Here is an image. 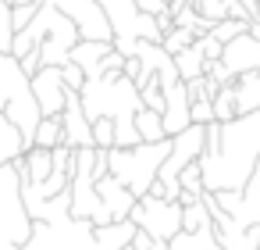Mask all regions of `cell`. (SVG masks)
<instances>
[{"label": "cell", "mask_w": 260, "mask_h": 250, "mask_svg": "<svg viewBox=\"0 0 260 250\" xmlns=\"http://www.w3.org/2000/svg\"><path fill=\"white\" fill-rule=\"evenodd\" d=\"M260 157V111L235 115L232 122L203 125V154H200V172H203V193H239L253 164Z\"/></svg>", "instance_id": "obj_1"}, {"label": "cell", "mask_w": 260, "mask_h": 250, "mask_svg": "<svg viewBox=\"0 0 260 250\" xmlns=\"http://www.w3.org/2000/svg\"><path fill=\"white\" fill-rule=\"evenodd\" d=\"M207 225H210V214H207L203 200H192V204L182 207V232H200Z\"/></svg>", "instance_id": "obj_19"}, {"label": "cell", "mask_w": 260, "mask_h": 250, "mask_svg": "<svg viewBox=\"0 0 260 250\" xmlns=\"http://www.w3.org/2000/svg\"><path fill=\"white\" fill-rule=\"evenodd\" d=\"M221 214L235 229H260V179L249 175V182L239 193H210Z\"/></svg>", "instance_id": "obj_5"}, {"label": "cell", "mask_w": 260, "mask_h": 250, "mask_svg": "<svg viewBox=\"0 0 260 250\" xmlns=\"http://www.w3.org/2000/svg\"><path fill=\"white\" fill-rule=\"evenodd\" d=\"M192 40H196V36H192L189 29H168V33L160 36V50H164L168 58H175V54H178V50H185Z\"/></svg>", "instance_id": "obj_22"}, {"label": "cell", "mask_w": 260, "mask_h": 250, "mask_svg": "<svg viewBox=\"0 0 260 250\" xmlns=\"http://www.w3.org/2000/svg\"><path fill=\"white\" fill-rule=\"evenodd\" d=\"M61 79H64V90H72V93H79V90H82V82H86V75H82L72 61L61 68Z\"/></svg>", "instance_id": "obj_26"}, {"label": "cell", "mask_w": 260, "mask_h": 250, "mask_svg": "<svg viewBox=\"0 0 260 250\" xmlns=\"http://www.w3.org/2000/svg\"><path fill=\"white\" fill-rule=\"evenodd\" d=\"M15 4H50L79 29V40L111 43V25H107L104 11L96 8V0H15Z\"/></svg>", "instance_id": "obj_4"}, {"label": "cell", "mask_w": 260, "mask_h": 250, "mask_svg": "<svg viewBox=\"0 0 260 250\" xmlns=\"http://www.w3.org/2000/svg\"><path fill=\"white\" fill-rule=\"evenodd\" d=\"M228 86H232L235 115H249V111H260V72H246V75L232 79Z\"/></svg>", "instance_id": "obj_12"}, {"label": "cell", "mask_w": 260, "mask_h": 250, "mask_svg": "<svg viewBox=\"0 0 260 250\" xmlns=\"http://www.w3.org/2000/svg\"><path fill=\"white\" fill-rule=\"evenodd\" d=\"M36 8H40V4H11V29L22 33V29L36 18Z\"/></svg>", "instance_id": "obj_24"}, {"label": "cell", "mask_w": 260, "mask_h": 250, "mask_svg": "<svg viewBox=\"0 0 260 250\" xmlns=\"http://www.w3.org/2000/svg\"><path fill=\"white\" fill-rule=\"evenodd\" d=\"M125 250H128V246H125Z\"/></svg>", "instance_id": "obj_32"}, {"label": "cell", "mask_w": 260, "mask_h": 250, "mask_svg": "<svg viewBox=\"0 0 260 250\" xmlns=\"http://www.w3.org/2000/svg\"><path fill=\"white\" fill-rule=\"evenodd\" d=\"M175 72H178V79L182 82H192V79H200L203 75V68H207V61H203V50H200V40H192L185 50H178L175 58Z\"/></svg>", "instance_id": "obj_14"}, {"label": "cell", "mask_w": 260, "mask_h": 250, "mask_svg": "<svg viewBox=\"0 0 260 250\" xmlns=\"http://www.w3.org/2000/svg\"><path fill=\"white\" fill-rule=\"evenodd\" d=\"M164 157H168V140H160V143H136L128 150H107V175L118 179L139 200L153 186Z\"/></svg>", "instance_id": "obj_2"}, {"label": "cell", "mask_w": 260, "mask_h": 250, "mask_svg": "<svg viewBox=\"0 0 260 250\" xmlns=\"http://www.w3.org/2000/svg\"><path fill=\"white\" fill-rule=\"evenodd\" d=\"M178 189L189 193V197H203V172H200V161H192V164H185V168L178 172Z\"/></svg>", "instance_id": "obj_21"}, {"label": "cell", "mask_w": 260, "mask_h": 250, "mask_svg": "<svg viewBox=\"0 0 260 250\" xmlns=\"http://www.w3.org/2000/svg\"><path fill=\"white\" fill-rule=\"evenodd\" d=\"M132 125L139 132V143H160V140H168L164 136V125H160V115L150 111V107H139L132 115Z\"/></svg>", "instance_id": "obj_15"}, {"label": "cell", "mask_w": 260, "mask_h": 250, "mask_svg": "<svg viewBox=\"0 0 260 250\" xmlns=\"http://www.w3.org/2000/svg\"><path fill=\"white\" fill-rule=\"evenodd\" d=\"M196 40H200V50H203V61H207V65L221 58V43H217L214 36H196Z\"/></svg>", "instance_id": "obj_27"}, {"label": "cell", "mask_w": 260, "mask_h": 250, "mask_svg": "<svg viewBox=\"0 0 260 250\" xmlns=\"http://www.w3.org/2000/svg\"><path fill=\"white\" fill-rule=\"evenodd\" d=\"M61 143L72 147V150H82V147H93V132H89V118L82 115V104H79V93L68 90L64 97V111H61Z\"/></svg>", "instance_id": "obj_8"}, {"label": "cell", "mask_w": 260, "mask_h": 250, "mask_svg": "<svg viewBox=\"0 0 260 250\" xmlns=\"http://www.w3.org/2000/svg\"><path fill=\"white\" fill-rule=\"evenodd\" d=\"M150 250H168V243H157V239H153V246H150Z\"/></svg>", "instance_id": "obj_29"}, {"label": "cell", "mask_w": 260, "mask_h": 250, "mask_svg": "<svg viewBox=\"0 0 260 250\" xmlns=\"http://www.w3.org/2000/svg\"><path fill=\"white\" fill-rule=\"evenodd\" d=\"M89 132H93V150H114V122L111 118H93Z\"/></svg>", "instance_id": "obj_20"}, {"label": "cell", "mask_w": 260, "mask_h": 250, "mask_svg": "<svg viewBox=\"0 0 260 250\" xmlns=\"http://www.w3.org/2000/svg\"><path fill=\"white\" fill-rule=\"evenodd\" d=\"M217 61L228 72V79H239L246 72H260V40L249 36V33H242V36H235V40H228L221 47Z\"/></svg>", "instance_id": "obj_7"}, {"label": "cell", "mask_w": 260, "mask_h": 250, "mask_svg": "<svg viewBox=\"0 0 260 250\" xmlns=\"http://www.w3.org/2000/svg\"><path fill=\"white\" fill-rule=\"evenodd\" d=\"M114 47L111 43H96V40H79L72 50H68V61L86 75V79H100V65H104V58L111 54Z\"/></svg>", "instance_id": "obj_11"}, {"label": "cell", "mask_w": 260, "mask_h": 250, "mask_svg": "<svg viewBox=\"0 0 260 250\" xmlns=\"http://www.w3.org/2000/svg\"><path fill=\"white\" fill-rule=\"evenodd\" d=\"M93 189H96V197H100L104 211L111 214V221H128V211L136 207V197H132L118 179L104 175V179H96V182H93Z\"/></svg>", "instance_id": "obj_10"}, {"label": "cell", "mask_w": 260, "mask_h": 250, "mask_svg": "<svg viewBox=\"0 0 260 250\" xmlns=\"http://www.w3.org/2000/svg\"><path fill=\"white\" fill-rule=\"evenodd\" d=\"M210 115L217 125L232 122L235 118V100H232V86H217V93L210 97Z\"/></svg>", "instance_id": "obj_18"}, {"label": "cell", "mask_w": 260, "mask_h": 250, "mask_svg": "<svg viewBox=\"0 0 260 250\" xmlns=\"http://www.w3.org/2000/svg\"><path fill=\"white\" fill-rule=\"evenodd\" d=\"M164 97V111H160V125H164V136H178L182 129H189V93H185V82H175L168 90H160Z\"/></svg>", "instance_id": "obj_9"}, {"label": "cell", "mask_w": 260, "mask_h": 250, "mask_svg": "<svg viewBox=\"0 0 260 250\" xmlns=\"http://www.w3.org/2000/svg\"><path fill=\"white\" fill-rule=\"evenodd\" d=\"M128 221H132L139 232H146L150 239L168 243L171 236L182 232V207L171 204V200H160V197L143 193V197L136 200V207L128 211Z\"/></svg>", "instance_id": "obj_3"}, {"label": "cell", "mask_w": 260, "mask_h": 250, "mask_svg": "<svg viewBox=\"0 0 260 250\" xmlns=\"http://www.w3.org/2000/svg\"><path fill=\"white\" fill-rule=\"evenodd\" d=\"M253 175H256V179H260V157H256V164H253Z\"/></svg>", "instance_id": "obj_30"}, {"label": "cell", "mask_w": 260, "mask_h": 250, "mask_svg": "<svg viewBox=\"0 0 260 250\" xmlns=\"http://www.w3.org/2000/svg\"><path fill=\"white\" fill-rule=\"evenodd\" d=\"M25 150H29V143L22 140L18 125H15V122H8L4 115H0V164H15Z\"/></svg>", "instance_id": "obj_13"}, {"label": "cell", "mask_w": 260, "mask_h": 250, "mask_svg": "<svg viewBox=\"0 0 260 250\" xmlns=\"http://www.w3.org/2000/svg\"><path fill=\"white\" fill-rule=\"evenodd\" d=\"M168 250H221L214 239V229H200V232H178L168 239Z\"/></svg>", "instance_id": "obj_16"}, {"label": "cell", "mask_w": 260, "mask_h": 250, "mask_svg": "<svg viewBox=\"0 0 260 250\" xmlns=\"http://www.w3.org/2000/svg\"><path fill=\"white\" fill-rule=\"evenodd\" d=\"M29 90H32V100H36V111L40 118H57L64 111V79H61V68H40L32 72L29 79Z\"/></svg>", "instance_id": "obj_6"}, {"label": "cell", "mask_w": 260, "mask_h": 250, "mask_svg": "<svg viewBox=\"0 0 260 250\" xmlns=\"http://www.w3.org/2000/svg\"><path fill=\"white\" fill-rule=\"evenodd\" d=\"M235 4H242V8H246L249 22H256V18H260V0H235Z\"/></svg>", "instance_id": "obj_28"}, {"label": "cell", "mask_w": 260, "mask_h": 250, "mask_svg": "<svg viewBox=\"0 0 260 250\" xmlns=\"http://www.w3.org/2000/svg\"><path fill=\"white\" fill-rule=\"evenodd\" d=\"M11 36H15V29H11V8L0 0V54H11Z\"/></svg>", "instance_id": "obj_23"}, {"label": "cell", "mask_w": 260, "mask_h": 250, "mask_svg": "<svg viewBox=\"0 0 260 250\" xmlns=\"http://www.w3.org/2000/svg\"><path fill=\"white\" fill-rule=\"evenodd\" d=\"M32 147H40V150H54V147H61V115H57V118H40V122H36Z\"/></svg>", "instance_id": "obj_17"}, {"label": "cell", "mask_w": 260, "mask_h": 250, "mask_svg": "<svg viewBox=\"0 0 260 250\" xmlns=\"http://www.w3.org/2000/svg\"><path fill=\"white\" fill-rule=\"evenodd\" d=\"M164 4H168V0H164Z\"/></svg>", "instance_id": "obj_31"}, {"label": "cell", "mask_w": 260, "mask_h": 250, "mask_svg": "<svg viewBox=\"0 0 260 250\" xmlns=\"http://www.w3.org/2000/svg\"><path fill=\"white\" fill-rule=\"evenodd\" d=\"M214 115H210V100H192L189 104V125H210Z\"/></svg>", "instance_id": "obj_25"}]
</instances>
